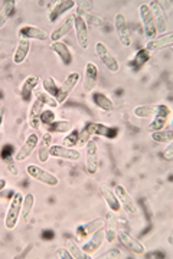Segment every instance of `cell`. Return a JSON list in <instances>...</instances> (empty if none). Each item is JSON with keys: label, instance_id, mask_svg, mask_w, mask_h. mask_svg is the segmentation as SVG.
<instances>
[{"label": "cell", "instance_id": "8992f818", "mask_svg": "<svg viewBox=\"0 0 173 259\" xmlns=\"http://www.w3.org/2000/svg\"><path fill=\"white\" fill-rule=\"evenodd\" d=\"M114 29H116V35L119 37V42L123 48H130L133 44V37L130 33V28L124 15L117 13L114 16Z\"/></svg>", "mask_w": 173, "mask_h": 259}, {"label": "cell", "instance_id": "8fae6325", "mask_svg": "<svg viewBox=\"0 0 173 259\" xmlns=\"http://www.w3.org/2000/svg\"><path fill=\"white\" fill-rule=\"evenodd\" d=\"M85 170L91 176L98 170V146L94 139L90 140L85 146Z\"/></svg>", "mask_w": 173, "mask_h": 259}, {"label": "cell", "instance_id": "ee69618b", "mask_svg": "<svg viewBox=\"0 0 173 259\" xmlns=\"http://www.w3.org/2000/svg\"><path fill=\"white\" fill-rule=\"evenodd\" d=\"M55 253H56V258L59 259H74L73 255L70 253V250L66 249V248H58V249L55 250Z\"/></svg>", "mask_w": 173, "mask_h": 259}, {"label": "cell", "instance_id": "5bb4252c", "mask_svg": "<svg viewBox=\"0 0 173 259\" xmlns=\"http://www.w3.org/2000/svg\"><path fill=\"white\" fill-rule=\"evenodd\" d=\"M104 242H106V233H104V226H102V228H100L97 232H94L91 236H88L84 241L81 248L88 256H91V255L97 253V250L104 245Z\"/></svg>", "mask_w": 173, "mask_h": 259}, {"label": "cell", "instance_id": "f1b7e54d", "mask_svg": "<svg viewBox=\"0 0 173 259\" xmlns=\"http://www.w3.org/2000/svg\"><path fill=\"white\" fill-rule=\"evenodd\" d=\"M29 52H30V40H27V39H19L16 49H15V52H13V59H12L13 64H23V62L26 61Z\"/></svg>", "mask_w": 173, "mask_h": 259}, {"label": "cell", "instance_id": "ffe728a7", "mask_svg": "<svg viewBox=\"0 0 173 259\" xmlns=\"http://www.w3.org/2000/svg\"><path fill=\"white\" fill-rule=\"evenodd\" d=\"M117 213L109 210L106 221H104V233H106V242L114 243L117 239V232H119V219L116 216Z\"/></svg>", "mask_w": 173, "mask_h": 259}, {"label": "cell", "instance_id": "4316f807", "mask_svg": "<svg viewBox=\"0 0 173 259\" xmlns=\"http://www.w3.org/2000/svg\"><path fill=\"white\" fill-rule=\"evenodd\" d=\"M52 146V134L51 133H45L41 139H39V144H38V158L41 163H46L51 156H49V150Z\"/></svg>", "mask_w": 173, "mask_h": 259}, {"label": "cell", "instance_id": "d590c367", "mask_svg": "<svg viewBox=\"0 0 173 259\" xmlns=\"http://www.w3.org/2000/svg\"><path fill=\"white\" fill-rule=\"evenodd\" d=\"M42 87H44V91H45L48 95L54 97L55 100H56V97H58V94H59V88H61V85L56 82L52 76H48V78H45V79L42 81Z\"/></svg>", "mask_w": 173, "mask_h": 259}, {"label": "cell", "instance_id": "4dcf8cb0", "mask_svg": "<svg viewBox=\"0 0 173 259\" xmlns=\"http://www.w3.org/2000/svg\"><path fill=\"white\" fill-rule=\"evenodd\" d=\"M16 10V2L15 0H5L0 6V29L3 28Z\"/></svg>", "mask_w": 173, "mask_h": 259}, {"label": "cell", "instance_id": "f546056e", "mask_svg": "<svg viewBox=\"0 0 173 259\" xmlns=\"http://www.w3.org/2000/svg\"><path fill=\"white\" fill-rule=\"evenodd\" d=\"M37 204V197L33 193H26L23 196V203H22V212H20V219L22 222H27L29 218L32 216L33 207Z\"/></svg>", "mask_w": 173, "mask_h": 259}, {"label": "cell", "instance_id": "4fadbf2b", "mask_svg": "<svg viewBox=\"0 0 173 259\" xmlns=\"http://www.w3.org/2000/svg\"><path fill=\"white\" fill-rule=\"evenodd\" d=\"M19 39H27V40H39L46 42L49 39V33L45 29L35 26V25H22L18 30Z\"/></svg>", "mask_w": 173, "mask_h": 259}, {"label": "cell", "instance_id": "7402d4cb", "mask_svg": "<svg viewBox=\"0 0 173 259\" xmlns=\"http://www.w3.org/2000/svg\"><path fill=\"white\" fill-rule=\"evenodd\" d=\"M41 82V78L38 75H29L23 79L20 87V98L25 102H32L33 100V91L38 88Z\"/></svg>", "mask_w": 173, "mask_h": 259}, {"label": "cell", "instance_id": "9a60e30c", "mask_svg": "<svg viewBox=\"0 0 173 259\" xmlns=\"http://www.w3.org/2000/svg\"><path fill=\"white\" fill-rule=\"evenodd\" d=\"M80 78H81L80 72H75V71L71 72V74L65 78L64 82L61 83L59 94H58V97H56V102H58V105H62V104L66 101V98H68V97L71 95V93L75 90L77 83L80 82Z\"/></svg>", "mask_w": 173, "mask_h": 259}, {"label": "cell", "instance_id": "d6986e66", "mask_svg": "<svg viewBox=\"0 0 173 259\" xmlns=\"http://www.w3.org/2000/svg\"><path fill=\"white\" fill-rule=\"evenodd\" d=\"M71 30H74V15H66L58 23V26L52 30V33H49V39L52 42H59V40H62V37L70 35Z\"/></svg>", "mask_w": 173, "mask_h": 259}, {"label": "cell", "instance_id": "c3c4849f", "mask_svg": "<svg viewBox=\"0 0 173 259\" xmlns=\"http://www.w3.org/2000/svg\"><path fill=\"white\" fill-rule=\"evenodd\" d=\"M0 105H2V102H0Z\"/></svg>", "mask_w": 173, "mask_h": 259}, {"label": "cell", "instance_id": "ab89813d", "mask_svg": "<svg viewBox=\"0 0 173 259\" xmlns=\"http://www.w3.org/2000/svg\"><path fill=\"white\" fill-rule=\"evenodd\" d=\"M150 59V54L147 52L146 49H143V51H140L139 54L136 55V58L133 59L134 61V64H136L137 68H140L142 65H145Z\"/></svg>", "mask_w": 173, "mask_h": 259}, {"label": "cell", "instance_id": "44dd1931", "mask_svg": "<svg viewBox=\"0 0 173 259\" xmlns=\"http://www.w3.org/2000/svg\"><path fill=\"white\" fill-rule=\"evenodd\" d=\"M45 110V105L38 98L32 100V104L27 111V125L32 130H39L41 127V114Z\"/></svg>", "mask_w": 173, "mask_h": 259}, {"label": "cell", "instance_id": "5b68a950", "mask_svg": "<svg viewBox=\"0 0 173 259\" xmlns=\"http://www.w3.org/2000/svg\"><path fill=\"white\" fill-rule=\"evenodd\" d=\"M39 136H38L37 133L33 131V133H30L29 136L26 137V140L23 141V144L20 146L18 151H15V161L16 163H22V161H25L27 158L30 157L33 153H35V150L38 148V144H39Z\"/></svg>", "mask_w": 173, "mask_h": 259}, {"label": "cell", "instance_id": "ba28073f", "mask_svg": "<svg viewBox=\"0 0 173 259\" xmlns=\"http://www.w3.org/2000/svg\"><path fill=\"white\" fill-rule=\"evenodd\" d=\"M74 30H75V36H77V44L81 49H88L90 47V36H88V26L85 23V20L82 16L75 12L74 13Z\"/></svg>", "mask_w": 173, "mask_h": 259}, {"label": "cell", "instance_id": "6da1fadb", "mask_svg": "<svg viewBox=\"0 0 173 259\" xmlns=\"http://www.w3.org/2000/svg\"><path fill=\"white\" fill-rule=\"evenodd\" d=\"M133 114L137 118L142 120H149V118H169L170 117V108L166 104H143V105H137L133 110Z\"/></svg>", "mask_w": 173, "mask_h": 259}, {"label": "cell", "instance_id": "83f0119b", "mask_svg": "<svg viewBox=\"0 0 173 259\" xmlns=\"http://www.w3.org/2000/svg\"><path fill=\"white\" fill-rule=\"evenodd\" d=\"M100 189L101 193H102V197H104V200H106L110 210L114 213H119L121 210V206H120L119 199H117V196L114 193V190L109 185H104V183L101 185Z\"/></svg>", "mask_w": 173, "mask_h": 259}, {"label": "cell", "instance_id": "52a82bcc", "mask_svg": "<svg viewBox=\"0 0 173 259\" xmlns=\"http://www.w3.org/2000/svg\"><path fill=\"white\" fill-rule=\"evenodd\" d=\"M114 193H116L117 199H119V203L120 206H121V210H124V212L127 213V214H130V216H136V214H139V207H137L136 202L133 200L131 194L128 193L127 189H126L124 186L123 185L116 186Z\"/></svg>", "mask_w": 173, "mask_h": 259}, {"label": "cell", "instance_id": "603a6c76", "mask_svg": "<svg viewBox=\"0 0 173 259\" xmlns=\"http://www.w3.org/2000/svg\"><path fill=\"white\" fill-rule=\"evenodd\" d=\"M49 49L54 52L55 55L59 58V61L65 65V66H70L74 62L73 52H71V48L68 47L65 42L59 40V42H51Z\"/></svg>", "mask_w": 173, "mask_h": 259}, {"label": "cell", "instance_id": "30bf717a", "mask_svg": "<svg viewBox=\"0 0 173 259\" xmlns=\"http://www.w3.org/2000/svg\"><path fill=\"white\" fill-rule=\"evenodd\" d=\"M139 15L142 19V23H143V30H145V35L150 40L153 37L157 36V32H156V25L155 19H153V13L149 8V3H142L140 8H139Z\"/></svg>", "mask_w": 173, "mask_h": 259}, {"label": "cell", "instance_id": "f35d334b", "mask_svg": "<svg viewBox=\"0 0 173 259\" xmlns=\"http://www.w3.org/2000/svg\"><path fill=\"white\" fill-rule=\"evenodd\" d=\"M55 120H56V115H55V112L51 108H46L41 114V125H44L45 128L48 125H51Z\"/></svg>", "mask_w": 173, "mask_h": 259}, {"label": "cell", "instance_id": "74e56055", "mask_svg": "<svg viewBox=\"0 0 173 259\" xmlns=\"http://www.w3.org/2000/svg\"><path fill=\"white\" fill-rule=\"evenodd\" d=\"M35 98H38L39 101L42 102L44 105H45L46 108H51V110H54V108H58V102L55 100L54 97H51V95H48L46 93H38L35 95Z\"/></svg>", "mask_w": 173, "mask_h": 259}, {"label": "cell", "instance_id": "836d02e7", "mask_svg": "<svg viewBox=\"0 0 173 259\" xmlns=\"http://www.w3.org/2000/svg\"><path fill=\"white\" fill-rule=\"evenodd\" d=\"M65 248L70 250V253L73 255L74 259H87V258H91V256H88L82 248L73 239H65Z\"/></svg>", "mask_w": 173, "mask_h": 259}, {"label": "cell", "instance_id": "7bdbcfd3", "mask_svg": "<svg viewBox=\"0 0 173 259\" xmlns=\"http://www.w3.org/2000/svg\"><path fill=\"white\" fill-rule=\"evenodd\" d=\"M16 161H15V158H8V160H5V164H6V168H8V171L12 173V176H18L19 175V168L18 166L15 164Z\"/></svg>", "mask_w": 173, "mask_h": 259}, {"label": "cell", "instance_id": "ac0fdd59", "mask_svg": "<svg viewBox=\"0 0 173 259\" xmlns=\"http://www.w3.org/2000/svg\"><path fill=\"white\" fill-rule=\"evenodd\" d=\"M49 156L61 160H70V161H78L81 158V153L77 148L65 147L62 144H52L49 150Z\"/></svg>", "mask_w": 173, "mask_h": 259}, {"label": "cell", "instance_id": "8d00e7d4", "mask_svg": "<svg viewBox=\"0 0 173 259\" xmlns=\"http://www.w3.org/2000/svg\"><path fill=\"white\" fill-rule=\"evenodd\" d=\"M78 133H80V130H71L70 133H66V136L62 140V146L65 147H70L74 148L77 147V143H78Z\"/></svg>", "mask_w": 173, "mask_h": 259}, {"label": "cell", "instance_id": "60d3db41", "mask_svg": "<svg viewBox=\"0 0 173 259\" xmlns=\"http://www.w3.org/2000/svg\"><path fill=\"white\" fill-rule=\"evenodd\" d=\"M166 122H167L166 118H153V120L150 121V124H149V128H150L152 133L153 131H160V130H164Z\"/></svg>", "mask_w": 173, "mask_h": 259}, {"label": "cell", "instance_id": "9c48e42d", "mask_svg": "<svg viewBox=\"0 0 173 259\" xmlns=\"http://www.w3.org/2000/svg\"><path fill=\"white\" fill-rule=\"evenodd\" d=\"M117 239L120 241V243L126 248L127 250H130L131 253L134 255H145L146 253V248L142 242L136 239L134 236H131L126 229H119L117 232Z\"/></svg>", "mask_w": 173, "mask_h": 259}, {"label": "cell", "instance_id": "bcb514c9", "mask_svg": "<svg viewBox=\"0 0 173 259\" xmlns=\"http://www.w3.org/2000/svg\"><path fill=\"white\" fill-rule=\"evenodd\" d=\"M3 120H5V108H3V105H0V131L3 127Z\"/></svg>", "mask_w": 173, "mask_h": 259}, {"label": "cell", "instance_id": "7a4b0ae2", "mask_svg": "<svg viewBox=\"0 0 173 259\" xmlns=\"http://www.w3.org/2000/svg\"><path fill=\"white\" fill-rule=\"evenodd\" d=\"M22 203H23V194L20 192H16L10 199L6 216H5V228L8 231H13L18 226L20 212H22Z\"/></svg>", "mask_w": 173, "mask_h": 259}, {"label": "cell", "instance_id": "7dc6e473", "mask_svg": "<svg viewBox=\"0 0 173 259\" xmlns=\"http://www.w3.org/2000/svg\"><path fill=\"white\" fill-rule=\"evenodd\" d=\"M6 186H8L6 179H0V192H3V190L6 189Z\"/></svg>", "mask_w": 173, "mask_h": 259}, {"label": "cell", "instance_id": "7c38bea8", "mask_svg": "<svg viewBox=\"0 0 173 259\" xmlns=\"http://www.w3.org/2000/svg\"><path fill=\"white\" fill-rule=\"evenodd\" d=\"M98 83V66L94 62H87L84 68V79H82V91L85 94H91L95 91Z\"/></svg>", "mask_w": 173, "mask_h": 259}, {"label": "cell", "instance_id": "2e32d148", "mask_svg": "<svg viewBox=\"0 0 173 259\" xmlns=\"http://www.w3.org/2000/svg\"><path fill=\"white\" fill-rule=\"evenodd\" d=\"M149 8L153 13L157 35H162L164 32H167V16H166V10H164V8H162L160 2H156V0L150 2Z\"/></svg>", "mask_w": 173, "mask_h": 259}, {"label": "cell", "instance_id": "d6a6232c", "mask_svg": "<svg viewBox=\"0 0 173 259\" xmlns=\"http://www.w3.org/2000/svg\"><path fill=\"white\" fill-rule=\"evenodd\" d=\"M75 12H78L80 15L82 16V19L85 20V23H87V26H95V28H98L101 26L102 23H104V19L101 18L100 15H97V13H92V12H84L80 8H77L75 6Z\"/></svg>", "mask_w": 173, "mask_h": 259}, {"label": "cell", "instance_id": "3957f363", "mask_svg": "<svg viewBox=\"0 0 173 259\" xmlns=\"http://www.w3.org/2000/svg\"><path fill=\"white\" fill-rule=\"evenodd\" d=\"M26 173L30 179H33L35 182H39V183L48 186V187H56L59 185L58 176H55L54 173H51V171H48V170L42 168L41 166H37V164H29L26 167Z\"/></svg>", "mask_w": 173, "mask_h": 259}, {"label": "cell", "instance_id": "cb8c5ba5", "mask_svg": "<svg viewBox=\"0 0 173 259\" xmlns=\"http://www.w3.org/2000/svg\"><path fill=\"white\" fill-rule=\"evenodd\" d=\"M102 226H104V219H101V218L92 219L91 222L82 223L77 228V236L80 241H85L88 236H91L94 232H97Z\"/></svg>", "mask_w": 173, "mask_h": 259}, {"label": "cell", "instance_id": "e575fe53", "mask_svg": "<svg viewBox=\"0 0 173 259\" xmlns=\"http://www.w3.org/2000/svg\"><path fill=\"white\" fill-rule=\"evenodd\" d=\"M152 140L157 144H169L173 141V131L172 130H160V131H153L150 134Z\"/></svg>", "mask_w": 173, "mask_h": 259}, {"label": "cell", "instance_id": "e0dca14e", "mask_svg": "<svg viewBox=\"0 0 173 259\" xmlns=\"http://www.w3.org/2000/svg\"><path fill=\"white\" fill-rule=\"evenodd\" d=\"M173 45V32L170 30H167V32H164L162 35H157L153 39H150V40H147L146 49L149 54H152V52H157V51H160V49H166V48H172Z\"/></svg>", "mask_w": 173, "mask_h": 259}, {"label": "cell", "instance_id": "484cf974", "mask_svg": "<svg viewBox=\"0 0 173 259\" xmlns=\"http://www.w3.org/2000/svg\"><path fill=\"white\" fill-rule=\"evenodd\" d=\"M91 101L97 108H100L101 111H104V112L114 111V102L111 101V98H110L109 95H106L104 93H100V91H92Z\"/></svg>", "mask_w": 173, "mask_h": 259}, {"label": "cell", "instance_id": "1f68e13d", "mask_svg": "<svg viewBox=\"0 0 173 259\" xmlns=\"http://www.w3.org/2000/svg\"><path fill=\"white\" fill-rule=\"evenodd\" d=\"M74 128L73 122L68 120H55L51 125L46 127V133L51 134H66Z\"/></svg>", "mask_w": 173, "mask_h": 259}, {"label": "cell", "instance_id": "f6af8a7d", "mask_svg": "<svg viewBox=\"0 0 173 259\" xmlns=\"http://www.w3.org/2000/svg\"><path fill=\"white\" fill-rule=\"evenodd\" d=\"M162 157H163L166 161H172L173 160V144L172 143H169V144H167L166 150H164L163 153H162Z\"/></svg>", "mask_w": 173, "mask_h": 259}, {"label": "cell", "instance_id": "b9f144b4", "mask_svg": "<svg viewBox=\"0 0 173 259\" xmlns=\"http://www.w3.org/2000/svg\"><path fill=\"white\" fill-rule=\"evenodd\" d=\"M100 258L102 259H120L123 258V252L120 249H117V248H111L110 250H107V252H104L102 255H101Z\"/></svg>", "mask_w": 173, "mask_h": 259}, {"label": "cell", "instance_id": "277c9868", "mask_svg": "<svg viewBox=\"0 0 173 259\" xmlns=\"http://www.w3.org/2000/svg\"><path fill=\"white\" fill-rule=\"evenodd\" d=\"M95 54L100 58V61L104 64V66L109 69V72H111V74H117L119 72V59H117V56L110 51V48L104 42H97L95 44Z\"/></svg>", "mask_w": 173, "mask_h": 259}, {"label": "cell", "instance_id": "d4e9b609", "mask_svg": "<svg viewBox=\"0 0 173 259\" xmlns=\"http://www.w3.org/2000/svg\"><path fill=\"white\" fill-rule=\"evenodd\" d=\"M75 5H77L75 0H58V2H55L54 8H52L51 13H49V22L55 23L64 13L75 9Z\"/></svg>", "mask_w": 173, "mask_h": 259}]
</instances>
